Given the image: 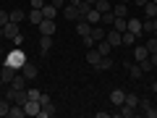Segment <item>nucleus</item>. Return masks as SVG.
<instances>
[{"instance_id": "nucleus-1", "label": "nucleus", "mask_w": 157, "mask_h": 118, "mask_svg": "<svg viewBox=\"0 0 157 118\" xmlns=\"http://www.w3.org/2000/svg\"><path fill=\"white\" fill-rule=\"evenodd\" d=\"M6 63H11L13 68H21L24 63H26V55H24V50H18V47H16V50H11L6 55Z\"/></svg>"}, {"instance_id": "nucleus-2", "label": "nucleus", "mask_w": 157, "mask_h": 118, "mask_svg": "<svg viewBox=\"0 0 157 118\" xmlns=\"http://www.w3.org/2000/svg\"><path fill=\"white\" fill-rule=\"evenodd\" d=\"M16 73H18V68H13L11 63H3V66H0V79H3V84H11Z\"/></svg>"}, {"instance_id": "nucleus-3", "label": "nucleus", "mask_w": 157, "mask_h": 118, "mask_svg": "<svg viewBox=\"0 0 157 118\" xmlns=\"http://www.w3.org/2000/svg\"><path fill=\"white\" fill-rule=\"evenodd\" d=\"M37 29H39V34H55V29H58V24H55V18H42V21L37 24Z\"/></svg>"}, {"instance_id": "nucleus-4", "label": "nucleus", "mask_w": 157, "mask_h": 118, "mask_svg": "<svg viewBox=\"0 0 157 118\" xmlns=\"http://www.w3.org/2000/svg\"><path fill=\"white\" fill-rule=\"evenodd\" d=\"M63 16H66L68 21H78V18H81V13H78V6H73V3H66V6H63Z\"/></svg>"}, {"instance_id": "nucleus-5", "label": "nucleus", "mask_w": 157, "mask_h": 118, "mask_svg": "<svg viewBox=\"0 0 157 118\" xmlns=\"http://www.w3.org/2000/svg\"><path fill=\"white\" fill-rule=\"evenodd\" d=\"M24 110H26V116L39 118V110H42V105H39V100H26V102H24Z\"/></svg>"}, {"instance_id": "nucleus-6", "label": "nucleus", "mask_w": 157, "mask_h": 118, "mask_svg": "<svg viewBox=\"0 0 157 118\" xmlns=\"http://www.w3.org/2000/svg\"><path fill=\"white\" fill-rule=\"evenodd\" d=\"M105 39H107V42H110L113 47H121V45H123V34L118 32V29H110V32L105 34Z\"/></svg>"}, {"instance_id": "nucleus-7", "label": "nucleus", "mask_w": 157, "mask_h": 118, "mask_svg": "<svg viewBox=\"0 0 157 118\" xmlns=\"http://www.w3.org/2000/svg\"><path fill=\"white\" fill-rule=\"evenodd\" d=\"M21 73H24V76H26L29 79V81H32V79H37V73H39V68L37 66H34V63H24V66H21Z\"/></svg>"}, {"instance_id": "nucleus-8", "label": "nucleus", "mask_w": 157, "mask_h": 118, "mask_svg": "<svg viewBox=\"0 0 157 118\" xmlns=\"http://www.w3.org/2000/svg\"><path fill=\"white\" fill-rule=\"evenodd\" d=\"M126 21H128V29H126V32H131V34H136V37H139L141 32H144V29H141V18H126Z\"/></svg>"}, {"instance_id": "nucleus-9", "label": "nucleus", "mask_w": 157, "mask_h": 118, "mask_svg": "<svg viewBox=\"0 0 157 118\" xmlns=\"http://www.w3.org/2000/svg\"><path fill=\"white\" fill-rule=\"evenodd\" d=\"M110 102H113V105H123V102H126V89H113L110 92Z\"/></svg>"}, {"instance_id": "nucleus-10", "label": "nucleus", "mask_w": 157, "mask_h": 118, "mask_svg": "<svg viewBox=\"0 0 157 118\" xmlns=\"http://www.w3.org/2000/svg\"><path fill=\"white\" fill-rule=\"evenodd\" d=\"M26 84H29V79L24 76V73H16V76H13V81L8 87H13V89H26Z\"/></svg>"}, {"instance_id": "nucleus-11", "label": "nucleus", "mask_w": 157, "mask_h": 118, "mask_svg": "<svg viewBox=\"0 0 157 118\" xmlns=\"http://www.w3.org/2000/svg\"><path fill=\"white\" fill-rule=\"evenodd\" d=\"M113 13H115V18H128V3H115Z\"/></svg>"}, {"instance_id": "nucleus-12", "label": "nucleus", "mask_w": 157, "mask_h": 118, "mask_svg": "<svg viewBox=\"0 0 157 118\" xmlns=\"http://www.w3.org/2000/svg\"><path fill=\"white\" fill-rule=\"evenodd\" d=\"M113 66H115V61H113L110 55H102V58H100V63H97L94 68H97V71H110Z\"/></svg>"}, {"instance_id": "nucleus-13", "label": "nucleus", "mask_w": 157, "mask_h": 118, "mask_svg": "<svg viewBox=\"0 0 157 118\" xmlns=\"http://www.w3.org/2000/svg\"><path fill=\"white\" fill-rule=\"evenodd\" d=\"M105 26H102V24H97V26H92V32H89V37L92 39H94V45H97V42H100V39H105Z\"/></svg>"}, {"instance_id": "nucleus-14", "label": "nucleus", "mask_w": 157, "mask_h": 118, "mask_svg": "<svg viewBox=\"0 0 157 118\" xmlns=\"http://www.w3.org/2000/svg\"><path fill=\"white\" fill-rule=\"evenodd\" d=\"M76 32H78V37H86V34L92 32V24L86 21L84 16H81V18H78V26H76Z\"/></svg>"}, {"instance_id": "nucleus-15", "label": "nucleus", "mask_w": 157, "mask_h": 118, "mask_svg": "<svg viewBox=\"0 0 157 118\" xmlns=\"http://www.w3.org/2000/svg\"><path fill=\"white\" fill-rule=\"evenodd\" d=\"M100 16H102V13L97 11V8H89V11L84 13V18H86L89 24H92V26H97V24H100Z\"/></svg>"}, {"instance_id": "nucleus-16", "label": "nucleus", "mask_w": 157, "mask_h": 118, "mask_svg": "<svg viewBox=\"0 0 157 118\" xmlns=\"http://www.w3.org/2000/svg\"><path fill=\"white\" fill-rule=\"evenodd\" d=\"M100 50H97V47H89V50H86V63H89V66H97V63H100Z\"/></svg>"}, {"instance_id": "nucleus-17", "label": "nucleus", "mask_w": 157, "mask_h": 118, "mask_svg": "<svg viewBox=\"0 0 157 118\" xmlns=\"http://www.w3.org/2000/svg\"><path fill=\"white\" fill-rule=\"evenodd\" d=\"M26 18H29L32 24H34V26H37V24L42 21V18H45V16H42V8H32V11L26 13Z\"/></svg>"}, {"instance_id": "nucleus-18", "label": "nucleus", "mask_w": 157, "mask_h": 118, "mask_svg": "<svg viewBox=\"0 0 157 118\" xmlns=\"http://www.w3.org/2000/svg\"><path fill=\"white\" fill-rule=\"evenodd\" d=\"M58 113V108L52 105V102H47V105H42V110H39V118H52Z\"/></svg>"}, {"instance_id": "nucleus-19", "label": "nucleus", "mask_w": 157, "mask_h": 118, "mask_svg": "<svg viewBox=\"0 0 157 118\" xmlns=\"http://www.w3.org/2000/svg\"><path fill=\"white\" fill-rule=\"evenodd\" d=\"M3 32H6V39H13L18 34V24H13V21H8L6 26H3Z\"/></svg>"}, {"instance_id": "nucleus-20", "label": "nucleus", "mask_w": 157, "mask_h": 118, "mask_svg": "<svg viewBox=\"0 0 157 118\" xmlns=\"http://www.w3.org/2000/svg\"><path fill=\"white\" fill-rule=\"evenodd\" d=\"M94 47L100 50V55H110V53H113V45L107 42V39H100V42H97Z\"/></svg>"}, {"instance_id": "nucleus-21", "label": "nucleus", "mask_w": 157, "mask_h": 118, "mask_svg": "<svg viewBox=\"0 0 157 118\" xmlns=\"http://www.w3.org/2000/svg\"><path fill=\"white\" fill-rule=\"evenodd\" d=\"M8 16H11V21H13V24H21L24 18H26V13H24L21 8H13V11H8Z\"/></svg>"}, {"instance_id": "nucleus-22", "label": "nucleus", "mask_w": 157, "mask_h": 118, "mask_svg": "<svg viewBox=\"0 0 157 118\" xmlns=\"http://www.w3.org/2000/svg\"><path fill=\"white\" fill-rule=\"evenodd\" d=\"M42 16H45V18H55L58 16V8L52 6V3H45V6H42Z\"/></svg>"}, {"instance_id": "nucleus-23", "label": "nucleus", "mask_w": 157, "mask_h": 118, "mask_svg": "<svg viewBox=\"0 0 157 118\" xmlns=\"http://www.w3.org/2000/svg\"><path fill=\"white\" fill-rule=\"evenodd\" d=\"M134 58L136 61H147V58H149V50H147L144 45H136L134 47Z\"/></svg>"}, {"instance_id": "nucleus-24", "label": "nucleus", "mask_w": 157, "mask_h": 118, "mask_svg": "<svg viewBox=\"0 0 157 118\" xmlns=\"http://www.w3.org/2000/svg\"><path fill=\"white\" fill-rule=\"evenodd\" d=\"M123 66L128 68L131 79H141V73H144V71H141V66H139V63H136V66H134V63H123Z\"/></svg>"}, {"instance_id": "nucleus-25", "label": "nucleus", "mask_w": 157, "mask_h": 118, "mask_svg": "<svg viewBox=\"0 0 157 118\" xmlns=\"http://www.w3.org/2000/svg\"><path fill=\"white\" fill-rule=\"evenodd\" d=\"M50 47H52V37H50V34H42V37H39V50L47 53Z\"/></svg>"}, {"instance_id": "nucleus-26", "label": "nucleus", "mask_w": 157, "mask_h": 118, "mask_svg": "<svg viewBox=\"0 0 157 118\" xmlns=\"http://www.w3.org/2000/svg\"><path fill=\"white\" fill-rule=\"evenodd\" d=\"M141 8H144V18H155L157 16V6L152 3V0L147 3V6H141Z\"/></svg>"}, {"instance_id": "nucleus-27", "label": "nucleus", "mask_w": 157, "mask_h": 118, "mask_svg": "<svg viewBox=\"0 0 157 118\" xmlns=\"http://www.w3.org/2000/svg\"><path fill=\"white\" fill-rule=\"evenodd\" d=\"M94 8H97L100 13H107V11H113V3H110V0H97Z\"/></svg>"}, {"instance_id": "nucleus-28", "label": "nucleus", "mask_w": 157, "mask_h": 118, "mask_svg": "<svg viewBox=\"0 0 157 118\" xmlns=\"http://www.w3.org/2000/svg\"><path fill=\"white\" fill-rule=\"evenodd\" d=\"M113 21H115V13H113V11H107V13H102V16H100L102 26H113Z\"/></svg>"}, {"instance_id": "nucleus-29", "label": "nucleus", "mask_w": 157, "mask_h": 118, "mask_svg": "<svg viewBox=\"0 0 157 118\" xmlns=\"http://www.w3.org/2000/svg\"><path fill=\"white\" fill-rule=\"evenodd\" d=\"M144 47L149 50V55H152V53H157V34H152V37L147 39V42H144Z\"/></svg>"}, {"instance_id": "nucleus-30", "label": "nucleus", "mask_w": 157, "mask_h": 118, "mask_svg": "<svg viewBox=\"0 0 157 118\" xmlns=\"http://www.w3.org/2000/svg\"><path fill=\"white\" fill-rule=\"evenodd\" d=\"M113 29H118V32L123 34L126 29H128V21H126V18H115V21H113Z\"/></svg>"}, {"instance_id": "nucleus-31", "label": "nucleus", "mask_w": 157, "mask_h": 118, "mask_svg": "<svg viewBox=\"0 0 157 118\" xmlns=\"http://www.w3.org/2000/svg\"><path fill=\"white\" fill-rule=\"evenodd\" d=\"M126 105L139 108V95H136V92H126Z\"/></svg>"}, {"instance_id": "nucleus-32", "label": "nucleus", "mask_w": 157, "mask_h": 118, "mask_svg": "<svg viewBox=\"0 0 157 118\" xmlns=\"http://www.w3.org/2000/svg\"><path fill=\"white\" fill-rule=\"evenodd\" d=\"M8 110H11V102H8L6 97H3V100H0V118H3V116H8Z\"/></svg>"}, {"instance_id": "nucleus-33", "label": "nucleus", "mask_w": 157, "mask_h": 118, "mask_svg": "<svg viewBox=\"0 0 157 118\" xmlns=\"http://www.w3.org/2000/svg\"><path fill=\"white\" fill-rule=\"evenodd\" d=\"M123 45H136V34H131V32H123Z\"/></svg>"}, {"instance_id": "nucleus-34", "label": "nucleus", "mask_w": 157, "mask_h": 118, "mask_svg": "<svg viewBox=\"0 0 157 118\" xmlns=\"http://www.w3.org/2000/svg\"><path fill=\"white\" fill-rule=\"evenodd\" d=\"M16 92H18V89L8 87V89H6V100H8V102H16Z\"/></svg>"}, {"instance_id": "nucleus-35", "label": "nucleus", "mask_w": 157, "mask_h": 118, "mask_svg": "<svg viewBox=\"0 0 157 118\" xmlns=\"http://www.w3.org/2000/svg\"><path fill=\"white\" fill-rule=\"evenodd\" d=\"M139 108H141V113H144L147 108H152V100L149 97H139Z\"/></svg>"}, {"instance_id": "nucleus-36", "label": "nucleus", "mask_w": 157, "mask_h": 118, "mask_svg": "<svg viewBox=\"0 0 157 118\" xmlns=\"http://www.w3.org/2000/svg\"><path fill=\"white\" fill-rule=\"evenodd\" d=\"M139 66H141V71H152V68H155V66H152V61H149V58H147V61H139Z\"/></svg>"}, {"instance_id": "nucleus-37", "label": "nucleus", "mask_w": 157, "mask_h": 118, "mask_svg": "<svg viewBox=\"0 0 157 118\" xmlns=\"http://www.w3.org/2000/svg\"><path fill=\"white\" fill-rule=\"evenodd\" d=\"M8 21H11V16H8V11H0V26H6Z\"/></svg>"}, {"instance_id": "nucleus-38", "label": "nucleus", "mask_w": 157, "mask_h": 118, "mask_svg": "<svg viewBox=\"0 0 157 118\" xmlns=\"http://www.w3.org/2000/svg\"><path fill=\"white\" fill-rule=\"evenodd\" d=\"M11 42H13V45H16V47H21V45H24V34H21V32H18V34H16V37H13V39H11Z\"/></svg>"}, {"instance_id": "nucleus-39", "label": "nucleus", "mask_w": 157, "mask_h": 118, "mask_svg": "<svg viewBox=\"0 0 157 118\" xmlns=\"http://www.w3.org/2000/svg\"><path fill=\"white\" fill-rule=\"evenodd\" d=\"M26 95H29V100H39L42 92H39V89H26Z\"/></svg>"}, {"instance_id": "nucleus-40", "label": "nucleus", "mask_w": 157, "mask_h": 118, "mask_svg": "<svg viewBox=\"0 0 157 118\" xmlns=\"http://www.w3.org/2000/svg\"><path fill=\"white\" fill-rule=\"evenodd\" d=\"M144 116H147V118H157V108H155V105H152V108H147V110H144Z\"/></svg>"}, {"instance_id": "nucleus-41", "label": "nucleus", "mask_w": 157, "mask_h": 118, "mask_svg": "<svg viewBox=\"0 0 157 118\" xmlns=\"http://www.w3.org/2000/svg\"><path fill=\"white\" fill-rule=\"evenodd\" d=\"M81 42H84V47H94V39L86 34V37H81Z\"/></svg>"}, {"instance_id": "nucleus-42", "label": "nucleus", "mask_w": 157, "mask_h": 118, "mask_svg": "<svg viewBox=\"0 0 157 118\" xmlns=\"http://www.w3.org/2000/svg\"><path fill=\"white\" fill-rule=\"evenodd\" d=\"M29 6H32V8H42V6H45V0H32Z\"/></svg>"}, {"instance_id": "nucleus-43", "label": "nucleus", "mask_w": 157, "mask_h": 118, "mask_svg": "<svg viewBox=\"0 0 157 118\" xmlns=\"http://www.w3.org/2000/svg\"><path fill=\"white\" fill-rule=\"evenodd\" d=\"M50 3H52V6H55V8H63V6H66V3H68V0H50Z\"/></svg>"}, {"instance_id": "nucleus-44", "label": "nucleus", "mask_w": 157, "mask_h": 118, "mask_svg": "<svg viewBox=\"0 0 157 118\" xmlns=\"http://www.w3.org/2000/svg\"><path fill=\"white\" fill-rule=\"evenodd\" d=\"M149 61H152V66L157 68V53H152V55H149Z\"/></svg>"}, {"instance_id": "nucleus-45", "label": "nucleus", "mask_w": 157, "mask_h": 118, "mask_svg": "<svg viewBox=\"0 0 157 118\" xmlns=\"http://www.w3.org/2000/svg\"><path fill=\"white\" fill-rule=\"evenodd\" d=\"M134 3H136V6L141 8V6H147V3H149V0H134Z\"/></svg>"}, {"instance_id": "nucleus-46", "label": "nucleus", "mask_w": 157, "mask_h": 118, "mask_svg": "<svg viewBox=\"0 0 157 118\" xmlns=\"http://www.w3.org/2000/svg\"><path fill=\"white\" fill-rule=\"evenodd\" d=\"M84 3H89V6H92V8H94V3H97V0H84Z\"/></svg>"}, {"instance_id": "nucleus-47", "label": "nucleus", "mask_w": 157, "mask_h": 118, "mask_svg": "<svg viewBox=\"0 0 157 118\" xmlns=\"http://www.w3.org/2000/svg\"><path fill=\"white\" fill-rule=\"evenodd\" d=\"M0 39H6V32H3V26H0Z\"/></svg>"}, {"instance_id": "nucleus-48", "label": "nucleus", "mask_w": 157, "mask_h": 118, "mask_svg": "<svg viewBox=\"0 0 157 118\" xmlns=\"http://www.w3.org/2000/svg\"><path fill=\"white\" fill-rule=\"evenodd\" d=\"M152 92H157V81H155V84H152Z\"/></svg>"}, {"instance_id": "nucleus-49", "label": "nucleus", "mask_w": 157, "mask_h": 118, "mask_svg": "<svg viewBox=\"0 0 157 118\" xmlns=\"http://www.w3.org/2000/svg\"><path fill=\"white\" fill-rule=\"evenodd\" d=\"M121 3H128V6H131V3H134V0H121Z\"/></svg>"}, {"instance_id": "nucleus-50", "label": "nucleus", "mask_w": 157, "mask_h": 118, "mask_svg": "<svg viewBox=\"0 0 157 118\" xmlns=\"http://www.w3.org/2000/svg\"><path fill=\"white\" fill-rule=\"evenodd\" d=\"M3 55H6V53H3V45H0V58H3Z\"/></svg>"}, {"instance_id": "nucleus-51", "label": "nucleus", "mask_w": 157, "mask_h": 118, "mask_svg": "<svg viewBox=\"0 0 157 118\" xmlns=\"http://www.w3.org/2000/svg\"><path fill=\"white\" fill-rule=\"evenodd\" d=\"M0 89H3V79H0Z\"/></svg>"}, {"instance_id": "nucleus-52", "label": "nucleus", "mask_w": 157, "mask_h": 118, "mask_svg": "<svg viewBox=\"0 0 157 118\" xmlns=\"http://www.w3.org/2000/svg\"><path fill=\"white\" fill-rule=\"evenodd\" d=\"M152 3H155V6H157V0H152Z\"/></svg>"}, {"instance_id": "nucleus-53", "label": "nucleus", "mask_w": 157, "mask_h": 118, "mask_svg": "<svg viewBox=\"0 0 157 118\" xmlns=\"http://www.w3.org/2000/svg\"><path fill=\"white\" fill-rule=\"evenodd\" d=\"M45 3H50V0H45Z\"/></svg>"}]
</instances>
